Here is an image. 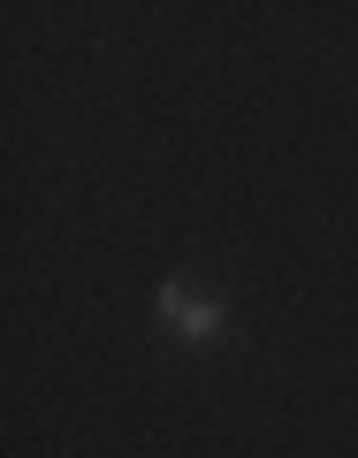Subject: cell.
I'll return each instance as SVG.
<instances>
[{
    "mask_svg": "<svg viewBox=\"0 0 358 458\" xmlns=\"http://www.w3.org/2000/svg\"><path fill=\"white\" fill-rule=\"evenodd\" d=\"M161 313L183 328V336H213V328H221V306H206V298H183V291H161Z\"/></svg>",
    "mask_w": 358,
    "mask_h": 458,
    "instance_id": "obj_1",
    "label": "cell"
}]
</instances>
